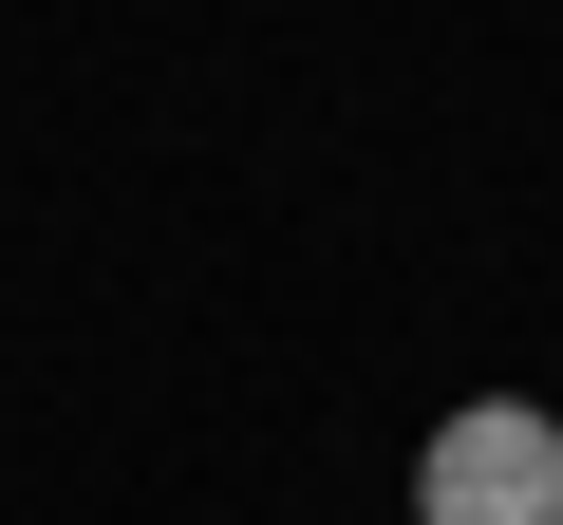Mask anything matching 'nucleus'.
<instances>
[{
  "label": "nucleus",
  "mask_w": 563,
  "mask_h": 525,
  "mask_svg": "<svg viewBox=\"0 0 563 525\" xmlns=\"http://www.w3.org/2000/svg\"><path fill=\"white\" fill-rule=\"evenodd\" d=\"M413 525H563V413L544 394H470L413 450Z\"/></svg>",
  "instance_id": "obj_1"
}]
</instances>
